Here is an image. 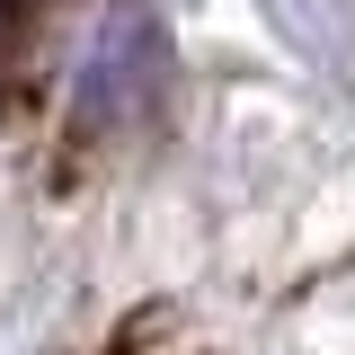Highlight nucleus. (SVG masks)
<instances>
[{
  "label": "nucleus",
  "instance_id": "obj_2",
  "mask_svg": "<svg viewBox=\"0 0 355 355\" xmlns=\"http://www.w3.org/2000/svg\"><path fill=\"white\" fill-rule=\"evenodd\" d=\"M266 9H275V18H284V27H302V53L311 62H338V44H347V27H338V0H266Z\"/></svg>",
  "mask_w": 355,
  "mask_h": 355
},
{
  "label": "nucleus",
  "instance_id": "obj_1",
  "mask_svg": "<svg viewBox=\"0 0 355 355\" xmlns=\"http://www.w3.org/2000/svg\"><path fill=\"white\" fill-rule=\"evenodd\" d=\"M151 44H160L151 0H116V9H107V27H98V44L80 53V71H71V107H80V125H116V116L142 107Z\"/></svg>",
  "mask_w": 355,
  "mask_h": 355
}]
</instances>
